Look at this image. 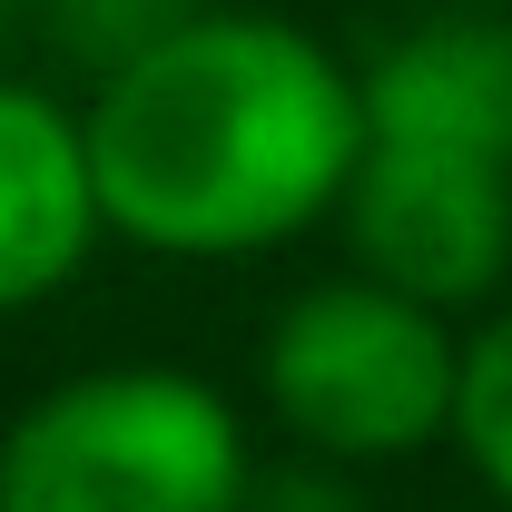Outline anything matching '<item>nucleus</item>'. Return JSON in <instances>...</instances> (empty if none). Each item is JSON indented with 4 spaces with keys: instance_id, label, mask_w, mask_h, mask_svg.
<instances>
[{
    "instance_id": "obj_8",
    "label": "nucleus",
    "mask_w": 512,
    "mask_h": 512,
    "mask_svg": "<svg viewBox=\"0 0 512 512\" xmlns=\"http://www.w3.org/2000/svg\"><path fill=\"white\" fill-rule=\"evenodd\" d=\"M247 512H355V493H345V463L306 453L296 473H266V463H256V483H247Z\"/></svg>"
},
{
    "instance_id": "obj_9",
    "label": "nucleus",
    "mask_w": 512,
    "mask_h": 512,
    "mask_svg": "<svg viewBox=\"0 0 512 512\" xmlns=\"http://www.w3.org/2000/svg\"><path fill=\"white\" fill-rule=\"evenodd\" d=\"M0 30H10V0H0Z\"/></svg>"
},
{
    "instance_id": "obj_2",
    "label": "nucleus",
    "mask_w": 512,
    "mask_h": 512,
    "mask_svg": "<svg viewBox=\"0 0 512 512\" xmlns=\"http://www.w3.org/2000/svg\"><path fill=\"white\" fill-rule=\"evenodd\" d=\"M247 414L188 365H89L0 424V512H247Z\"/></svg>"
},
{
    "instance_id": "obj_4",
    "label": "nucleus",
    "mask_w": 512,
    "mask_h": 512,
    "mask_svg": "<svg viewBox=\"0 0 512 512\" xmlns=\"http://www.w3.org/2000/svg\"><path fill=\"white\" fill-rule=\"evenodd\" d=\"M335 227H345V247H355L365 276L463 316V306L503 296V276H512V168L365 138Z\"/></svg>"
},
{
    "instance_id": "obj_7",
    "label": "nucleus",
    "mask_w": 512,
    "mask_h": 512,
    "mask_svg": "<svg viewBox=\"0 0 512 512\" xmlns=\"http://www.w3.org/2000/svg\"><path fill=\"white\" fill-rule=\"evenodd\" d=\"M453 453L483 473V493L512 512V296L463 335V394H453Z\"/></svg>"
},
{
    "instance_id": "obj_5",
    "label": "nucleus",
    "mask_w": 512,
    "mask_h": 512,
    "mask_svg": "<svg viewBox=\"0 0 512 512\" xmlns=\"http://www.w3.org/2000/svg\"><path fill=\"white\" fill-rule=\"evenodd\" d=\"M99 237L109 207L89 168V119L30 79H0V316L50 306L99 256Z\"/></svg>"
},
{
    "instance_id": "obj_3",
    "label": "nucleus",
    "mask_w": 512,
    "mask_h": 512,
    "mask_svg": "<svg viewBox=\"0 0 512 512\" xmlns=\"http://www.w3.org/2000/svg\"><path fill=\"white\" fill-rule=\"evenodd\" d=\"M266 414L325 463H414L453 444V394H463V335L444 306L384 286V276H316L296 286L266 345H256Z\"/></svg>"
},
{
    "instance_id": "obj_1",
    "label": "nucleus",
    "mask_w": 512,
    "mask_h": 512,
    "mask_svg": "<svg viewBox=\"0 0 512 512\" xmlns=\"http://www.w3.org/2000/svg\"><path fill=\"white\" fill-rule=\"evenodd\" d=\"M109 237L168 266H237L325 227L365 158V69L276 10H188L89 89Z\"/></svg>"
},
{
    "instance_id": "obj_6",
    "label": "nucleus",
    "mask_w": 512,
    "mask_h": 512,
    "mask_svg": "<svg viewBox=\"0 0 512 512\" xmlns=\"http://www.w3.org/2000/svg\"><path fill=\"white\" fill-rule=\"evenodd\" d=\"M365 138L512 168V20H424L365 60Z\"/></svg>"
}]
</instances>
